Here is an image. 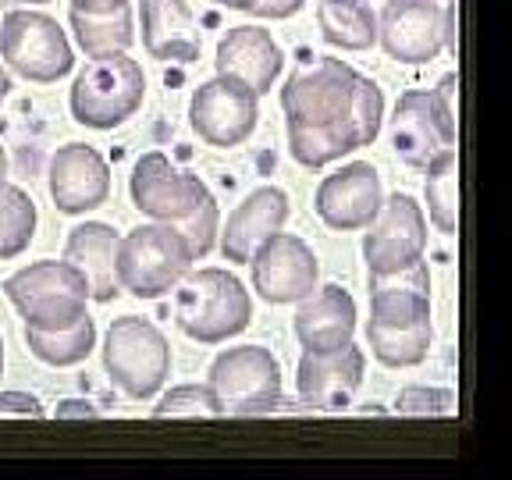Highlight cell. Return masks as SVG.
Wrapping results in <instances>:
<instances>
[{"instance_id": "6da1fadb", "label": "cell", "mask_w": 512, "mask_h": 480, "mask_svg": "<svg viewBox=\"0 0 512 480\" xmlns=\"http://www.w3.org/2000/svg\"><path fill=\"white\" fill-rule=\"evenodd\" d=\"M431 271L427 260L370 274L367 345L384 367H416L431 352Z\"/></svg>"}, {"instance_id": "7a4b0ae2", "label": "cell", "mask_w": 512, "mask_h": 480, "mask_svg": "<svg viewBox=\"0 0 512 480\" xmlns=\"http://www.w3.org/2000/svg\"><path fill=\"white\" fill-rule=\"evenodd\" d=\"M178 328L200 345H217L242 335L253 320L249 288L224 267H200L178 281L175 296Z\"/></svg>"}, {"instance_id": "3957f363", "label": "cell", "mask_w": 512, "mask_h": 480, "mask_svg": "<svg viewBox=\"0 0 512 480\" xmlns=\"http://www.w3.org/2000/svg\"><path fill=\"white\" fill-rule=\"evenodd\" d=\"M192 249L175 224L153 221L139 224L125 239H118L114 253V278L136 299H160L192 271Z\"/></svg>"}, {"instance_id": "277c9868", "label": "cell", "mask_w": 512, "mask_h": 480, "mask_svg": "<svg viewBox=\"0 0 512 480\" xmlns=\"http://www.w3.org/2000/svg\"><path fill=\"white\" fill-rule=\"evenodd\" d=\"M4 292L25 320V328L36 331L72 328L82 313H89V285L68 260H40L22 267L4 281Z\"/></svg>"}, {"instance_id": "5b68a950", "label": "cell", "mask_w": 512, "mask_h": 480, "mask_svg": "<svg viewBox=\"0 0 512 480\" xmlns=\"http://www.w3.org/2000/svg\"><path fill=\"white\" fill-rule=\"evenodd\" d=\"M146 75L143 64L125 54L89 57L86 68L75 75L72 86V118L86 128H118L143 107Z\"/></svg>"}, {"instance_id": "8992f818", "label": "cell", "mask_w": 512, "mask_h": 480, "mask_svg": "<svg viewBox=\"0 0 512 480\" xmlns=\"http://www.w3.org/2000/svg\"><path fill=\"white\" fill-rule=\"evenodd\" d=\"M107 377L118 384L128 399H153L171 374V345L157 324L128 313L107 328L104 338Z\"/></svg>"}, {"instance_id": "52a82bcc", "label": "cell", "mask_w": 512, "mask_h": 480, "mask_svg": "<svg viewBox=\"0 0 512 480\" xmlns=\"http://www.w3.org/2000/svg\"><path fill=\"white\" fill-rule=\"evenodd\" d=\"M0 57L25 82H57L75 68L72 43L47 11L15 8L0 18Z\"/></svg>"}, {"instance_id": "ba28073f", "label": "cell", "mask_w": 512, "mask_h": 480, "mask_svg": "<svg viewBox=\"0 0 512 480\" xmlns=\"http://www.w3.org/2000/svg\"><path fill=\"white\" fill-rule=\"evenodd\" d=\"M210 392L221 416H260L281 402V367L267 345H232L210 363Z\"/></svg>"}, {"instance_id": "9c48e42d", "label": "cell", "mask_w": 512, "mask_h": 480, "mask_svg": "<svg viewBox=\"0 0 512 480\" xmlns=\"http://www.w3.org/2000/svg\"><path fill=\"white\" fill-rule=\"evenodd\" d=\"M356 79H360V72L338 57H317V61L303 64L299 72L288 75L285 89H281L285 125L313 128L349 121Z\"/></svg>"}, {"instance_id": "30bf717a", "label": "cell", "mask_w": 512, "mask_h": 480, "mask_svg": "<svg viewBox=\"0 0 512 480\" xmlns=\"http://www.w3.org/2000/svg\"><path fill=\"white\" fill-rule=\"evenodd\" d=\"M260 121V96L232 75H217L192 93L189 125L207 146L228 150L246 143Z\"/></svg>"}, {"instance_id": "8fae6325", "label": "cell", "mask_w": 512, "mask_h": 480, "mask_svg": "<svg viewBox=\"0 0 512 480\" xmlns=\"http://www.w3.org/2000/svg\"><path fill=\"white\" fill-rule=\"evenodd\" d=\"M367 228L370 232L363 235L367 274H392L416 264V260H424L427 217L424 207L413 196H406V192H395L392 200H384Z\"/></svg>"}, {"instance_id": "7c38bea8", "label": "cell", "mask_w": 512, "mask_h": 480, "mask_svg": "<svg viewBox=\"0 0 512 480\" xmlns=\"http://www.w3.org/2000/svg\"><path fill=\"white\" fill-rule=\"evenodd\" d=\"M448 11L434 0H388L377 18L384 54L402 64H427L448 47Z\"/></svg>"}, {"instance_id": "4fadbf2b", "label": "cell", "mask_w": 512, "mask_h": 480, "mask_svg": "<svg viewBox=\"0 0 512 480\" xmlns=\"http://www.w3.org/2000/svg\"><path fill=\"white\" fill-rule=\"evenodd\" d=\"M249 267H253L256 296L278 306L306 299L320 278L317 253L299 235L288 232H274L271 239L260 242L249 256Z\"/></svg>"}, {"instance_id": "5bb4252c", "label": "cell", "mask_w": 512, "mask_h": 480, "mask_svg": "<svg viewBox=\"0 0 512 480\" xmlns=\"http://www.w3.org/2000/svg\"><path fill=\"white\" fill-rule=\"evenodd\" d=\"M132 203H136L139 214H146L150 221H182L192 210L200 207L203 196H210V189L203 185L200 175L182 171L171 164L168 153L150 150L136 160V171H132Z\"/></svg>"}, {"instance_id": "9a60e30c", "label": "cell", "mask_w": 512, "mask_h": 480, "mask_svg": "<svg viewBox=\"0 0 512 480\" xmlns=\"http://www.w3.org/2000/svg\"><path fill=\"white\" fill-rule=\"evenodd\" d=\"M363 370H367V356L356 342H345L338 349L324 352L303 349L296 374L299 399L310 409H345L352 395L360 392Z\"/></svg>"}, {"instance_id": "2e32d148", "label": "cell", "mask_w": 512, "mask_h": 480, "mask_svg": "<svg viewBox=\"0 0 512 480\" xmlns=\"http://www.w3.org/2000/svg\"><path fill=\"white\" fill-rule=\"evenodd\" d=\"M381 203V175L374 171V164L356 160V164H345L342 171L320 182L313 207H317L320 221L335 232H360L377 217Z\"/></svg>"}, {"instance_id": "e0dca14e", "label": "cell", "mask_w": 512, "mask_h": 480, "mask_svg": "<svg viewBox=\"0 0 512 480\" xmlns=\"http://www.w3.org/2000/svg\"><path fill=\"white\" fill-rule=\"evenodd\" d=\"M50 196L61 214H89L111 196V168L86 143H68L50 157Z\"/></svg>"}, {"instance_id": "ac0fdd59", "label": "cell", "mask_w": 512, "mask_h": 480, "mask_svg": "<svg viewBox=\"0 0 512 480\" xmlns=\"http://www.w3.org/2000/svg\"><path fill=\"white\" fill-rule=\"evenodd\" d=\"M459 128L448 125L434 107V96L427 89H409L399 96L392 114V150L409 168H424L427 160L445 146H456Z\"/></svg>"}, {"instance_id": "d6986e66", "label": "cell", "mask_w": 512, "mask_h": 480, "mask_svg": "<svg viewBox=\"0 0 512 480\" xmlns=\"http://www.w3.org/2000/svg\"><path fill=\"white\" fill-rule=\"evenodd\" d=\"M217 75L246 82L256 96H264L285 68V54L274 36L260 25H235L217 43Z\"/></svg>"}, {"instance_id": "ffe728a7", "label": "cell", "mask_w": 512, "mask_h": 480, "mask_svg": "<svg viewBox=\"0 0 512 480\" xmlns=\"http://www.w3.org/2000/svg\"><path fill=\"white\" fill-rule=\"evenodd\" d=\"M288 214H292L288 196L281 189H274V185H264V189L249 192L246 200L232 210L228 224L217 228L224 260H232V264H249V256L256 253V246L285 228Z\"/></svg>"}, {"instance_id": "44dd1931", "label": "cell", "mask_w": 512, "mask_h": 480, "mask_svg": "<svg viewBox=\"0 0 512 480\" xmlns=\"http://www.w3.org/2000/svg\"><path fill=\"white\" fill-rule=\"evenodd\" d=\"M139 22H143V50L153 61H200V22L185 0H139Z\"/></svg>"}, {"instance_id": "7402d4cb", "label": "cell", "mask_w": 512, "mask_h": 480, "mask_svg": "<svg viewBox=\"0 0 512 480\" xmlns=\"http://www.w3.org/2000/svg\"><path fill=\"white\" fill-rule=\"evenodd\" d=\"M352 335H356V299L342 285H324L299 299L296 338L303 349H338V345L352 342Z\"/></svg>"}, {"instance_id": "603a6c76", "label": "cell", "mask_w": 512, "mask_h": 480, "mask_svg": "<svg viewBox=\"0 0 512 480\" xmlns=\"http://www.w3.org/2000/svg\"><path fill=\"white\" fill-rule=\"evenodd\" d=\"M114 253H118V232L104 221L75 224L64 242V260L79 267L89 285L93 303H111L118 296V278H114Z\"/></svg>"}, {"instance_id": "cb8c5ba5", "label": "cell", "mask_w": 512, "mask_h": 480, "mask_svg": "<svg viewBox=\"0 0 512 480\" xmlns=\"http://www.w3.org/2000/svg\"><path fill=\"white\" fill-rule=\"evenodd\" d=\"M288 128V153L303 164V168H324V164H335L345 153L360 150V128L356 118L349 121H335V125H313V128H299V125H285Z\"/></svg>"}, {"instance_id": "d4e9b609", "label": "cell", "mask_w": 512, "mask_h": 480, "mask_svg": "<svg viewBox=\"0 0 512 480\" xmlns=\"http://www.w3.org/2000/svg\"><path fill=\"white\" fill-rule=\"evenodd\" d=\"M317 25L331 47L370 50L377 43V15L367 0H320Z\"/></svg>"}, {"instance_id": "484cf974", "label": "cell", "mask_w": 512, "mask_h": 480, "mask_svg": "<svg viewBox=\"0 0 512 480\" xmlns=\"http://www.w3.org/2000/svg\"><path fill=\"white\" fill-rule=\"evenodd\" d=\"M424 196H427V214H431L434 228L445 235L459 232V150L445 146L424 164Z\"/></svg>"}, {"instance_id": "4316f807", "label": "cell", "mask_w": 512, "mask_h": 480, "mask_svg": "<svg viewBox=\"0 0 512 480\" xmlns=\"http://www.w3.org/2000/svg\"><path fill=\"white\" fill-rule=\"evenodd\" d=\"M25 345L36 360H43L47 367H75L93 352L96 345V324L89 313H82L72 328H57V331H36L25 328Z\"/></svg>"}, {"instance_id": "83f0119b", "label": "cell", "mask_w": 512, "mask_h": 480, "mask_svg": "<svg viewBox=\"0 0 512 480\" xmlns=\"http://www.w3.org/2000/svg\"><path fill=\"white\" fill-rule=\"evenodd\" d=\"M72 32L86 57H104V54H125L136 43V29H132V8H118L111 15H79L72 11Z\"/></svg>"}, {"instance_id": "f1b7e54d", "label": "cell", "mask_w": 512, "mask_h": 480, "mask_svg": "<svg viewBox=\"0 0 512 480\" xmlns=\"http://www.w3.org/2000/svg\"><path fill=\"white\" fill-rule=\"evenodd\" d=\"M36 235V203L25 189L0 182V260H15Z\"/></svg>"}, {"instance_id": "f546056e", "label": "cell", "mask_w": 512, "mask_h": 480, "mask_svg": "<svg viewBox=\"0 0 512 480\" xmlns=\"http://www.w3.org/2000/svg\"><path fill=\"white\" fill-rule=\"evenodd\" d=\"M153 416L164 420V416H203V420H214L221 416V406H217L210 384H178L171 392H164V399L153 406Z\"/></svg>"}, {"instance_id": "4dcf8cb0", "label": "cell", "mask_w": 512, "mask_h": 480, "mask_svg": "<svg viewBox=\"0 0 512 480\" xmlns=\"http://www.w3.org/2000/svg\"><path fill=\"white\" fill-rule=\"evenodd\" d=\"M175 228L185 235V242H189L192 256L196 260H203V256L214 249L217 242V228H221V214H217V200L214 196H203L200 207L192 210L189 217H182V221H175Z\"/></svg>"}, {"instance_id": "1f68e13d", "label": "cell", "mask_w": 512, "mask_h": 480, "mask_svg": "<svg viewBox=\"0 0 512 480\" xmlns=\"http://www.w3.org/2000/svg\"><path fill=\"white\" fill-rule=\"evenodd\" d=\"M352 118H356V128H360L363 146L374 143L384 121V96L381 86L374 79H367V75H360L356 89H352Z\"/></svg>"}, {"instance_id": "d6a6232c", "label": "cell", "mask_w": 512, "mask_h": 480, "mask_svg": "<svg viewBox=\"0 0 512 480\" xmlns=\"http://www.w3.org/2000/svg\"><path fill=\"white\" fill-rule=\"evenodd\" d=\"M395 409L402 416H448L456 413V395L448 388H424V384H409L402 388Z\"/></svg>"}, {"instance_id": "836d02e7", "label": "cell", "mask_w": 512, "mask_h": 480, "mask_svg": "<svg viewBox=\"0 0 512 480\" xmlns=\"http://www.w3.org/2000/svg\"><path fill=\"white\" fill-rule=\"evenodd\" d=\"M0 416H22V420H43L47 409L29 392H0Z\"/></svg>"}, {"instance_id": "e575fe53", "label": "cell", "mask_w": 512, "mask_h": 480, "mask_svg": "<svg viewBox=\"0 0 512 480\" xmlns=\"http://www.w3.org/2000/svg\"><path fill=\"white\" fill-rule=\"evenodd\" d=\"M306 8V0H256L253 11L249 15H260V18H292Z\"/></svg>"}, {"instance_id": "d590c367", "label": "cell", "mask_w": 512, "mask_h": 480, "mask_svg": "<svg viewBox=\"0 0 512 480\" xmlns=\"http://www.w3.org/2000/svg\"><path fill=\"white\" fill-rule=\"evenodd\" d=\"M125 4L128 0H72V11H79V15H111Z\"/></svg>"}, {"instance_id": "8d00e7d4", "label": "cell", "mask_w": 512, "mask_h": 480, "mask_svg": "<svg viewBox=\"0 0 512 480\" xmlns=\"http://www.w3.org/2000/svg\"><path fill=\"white\" fill-rule=\"evenodd\" d=\"M72 416H96V409L79 399H68L64 406H57V420H72Z\"/></svg>"}, {"instance_id": "74e56055", "label": "cell", "mask_w": 512, "mask_h": 480, "mask_svg": "<svg viewBox=\"0 0 512 480\" xmlns=\"http://www.w3.org/2000/svg\"><path fill=\"white\" fill-rule=\"evenodd\" d=\"M210 4H221V8H232V11H253L256 0H210Z\"/></svg>"}, {"instance_id": "f35d334b", "label": "cell", "mask_w": 512, "mask_h": 480, "mask_svg": "<svg viewBox=\"0 0 512 480\" xmlns=\"http://www.w3.org/2000/svg\"><path fill=\"white\" fill-rule=\"evenodd\" d=\"M8 93H11V79H8V72H4V64H0V104L8 100Z\"/></svg>"}, {"instance_id": "ab89813d", "label": "cell", "mask_w": 512, "mask_h": 480, "mask_svg": "<svg viewBox=\"0 0 512 480\" xmlns=\"http://www.w3.org/2000/svg\"><path fill=\"white\" fill-rule=\"evenodd\" d=\"M8 178V153H4V146H0V182Z\"/></svg>"}, {"instance_id": "60d3db41", "label": "cell", "mask_w": 512, "mask_h": 480, "mask_svg": "<svg viewBox=\"0 0 512 480\" xmlns=\"http://www.w3.org/2000/svg\"><path fill=\"white\" fill-rule=\"evenodd\" d=\"M0 377H4V338H0Z\"/></svg>"}, {"instance_id": "b9f144b4", "label": "cell", "mask_w": 512, "mask_h": 480, "mask_svg": "<svg viewBox=\"0 0 512 480\" xmlns=\"http://www.w3.org/2000/svg\"><path fill=\"white\" fill-rule=\"evenodd\" d=\"M15 4H50V0H15Z\"/></svg>"}, {"instance_id": "7bdbcfd3", "label": "cell", "mask_w": 512, "mask_h": 480, "mask_svg": "<svg viewBox=\"0 0 512 480\" xmlns=\"http://www.w3.org/2000/svg\"><path fill=\"white\" fill-rule=\"evenodd\" d=\"M0 18H4V0H0Z\"/></svg>"}]
</instances>
